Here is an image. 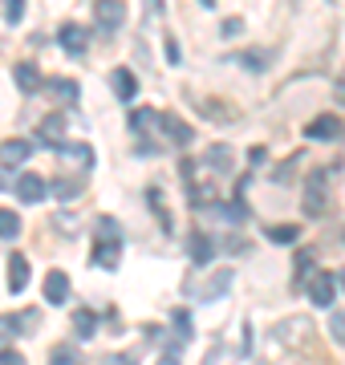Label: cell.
Returning <instances> with one entry per match:
<instances>
[{"instance_id":"6da1fadb","label":"cell","mask_w":345,"mask_h":365,"mask_svg":"<svg viewBox=\"0 0 345 365\" xmlns=\"http://www.w3.org/2000/svg\"><path fill=\"white\" fill-rule=\"evenodd\" d=\"M122 256V235L114 220H98V244H93V264L98 268H118Z\"/></svg>"},{"instance_id":"7a4b0ae2","label":"cell","mask_w":345,"mask_h":365,"mask_svg":"<svg viewBox=\"0 0 345 365\" xmlns=\"http://www.w3.org/2000/svg\"><path fill=\"white\" fill-rule=\"evenodd\" d=\"M93 21L106 29H122L126 25V0H93Z\"/></svg>"},{"instance_id":"3957f363","label":"cell","mask_w":345,"mask_h":365,"mask_svg":"<svg viewBox=\"0 0 345 365\" xmlns=\"http://www.w3.org/2000/svg\"><path fill=\"white\" fill-rule=\"evenodd\" d=\"M337 280H333V272H317L313 276V284H309V300L317 304V309H329L333 304V292H337Z\"/></svg>"},{"instance_id":"277c9868","label":"cell","mask_w":345,"mask_h":365,"mask_svg":"<svg viewBox=\"0 0 345 365\" xmlns=\"http://www.w3.org/2000/svg\"><path fill=\"white\" fill-rule=\"evenodd\" d=\"M29 276H33V268H29V256L13 252V256H9V292H25V288H29Z\"/></svg>"},{"instance_id":"5b68a950","label":"cell","mask_w":345,"mask_h":365,"mask_svg":"<svg viewBox=\"0 0 345 365\" xmlns=\"http://www.w3.org/2000/svg\"><path fill=\"white\" fill-rule=\"evenodd\" d=\"M337 134H341V118H333V114H321L305 126V138H321V143H329Z\"/></svg>"},{"instance_id":"8992f818","label":"cell","mask_w":345,"mask_h":365,"mask_svg":"<svg viewBox=\"0 0 345 365\" xmlns=\"http://www.w3.org/2000/svg\"><path fill=\"white\" fill-rule=\"evenodd\" d=\"M187 256H191V264H195V268H203V264H212V256H215V244H212V235L195 232L191 240H187Z\"/></svg>"},{"instance_id":"52a82bcc","label":"cell","mask_w":345,"mask_h":365,"mask_svg":"<svg viewBox=\"0 0 345 365\" xmlns=\"http://www.w3.org/2000/svg\"><path fill=\"white\" fill-rule=\"evenodd\" d=\"M57 41H61V49L69 53V57H81V53H86V29L81 25H61L57 29Z\"/></svg>"},{"instance_id":"ba28073f","label":"cell","mask_w":345,"mask_h":365,"mask_svg":"<svg viewBox=\"0 0 345 365\" xmlns=\"http://www.w3.org/2000/svg\"><path fill=\"white\" fill-rule=\"evenodd\" d=\"M29 155H33V143H25V138H9V143H0V163H4V167H21Z\"/></svg>"},{"instance_id":"9c48e42d","label":"cell","mask_w":345,"mask_h":365,"mask_svg":"<svg viewBox=\"0 0 345 365\" xmlns=\"http://www.w3.org/2000/svg\"><path fill=\"white\" fill-rule=\"evenodd\" d=\"M305 211L309 215L325 211V179L321 175H309V182H305Z\"/></svg>"},{"instance_id":"30bf717a","label":"cell","mask_w":345,"mask_h":365,"mask_svg":"<svg viewBox=\"0 0 345 365\" xmlns=\"http://www.w3.org/2000/svg\"><path fill=\"white\" fill-rule=\"evenodd\" d=\"M45 300H49V304H66L69 300V276L66 272H49L45 276Z\"/></svg>"},{"instance_id":"8fae6325","label":"cell","mask_w":345,"mask_h":365,"mask_svg":"<svg viewBox=\"0 0 345 365\" xmlns=\"http://www.w3.org/2000/svg\"><path fill=\"white\" fill-rule=\"evenodd\" d=\"M16 195L25 199V203H41V199H45V179L33 175V170L21 175V179H16Z\"/></svg>"},{"instance_id":"7c38bea8","label":"cell","mask_w":345,"mask_h":365,"mask_svg":"<svg viewBox=\"0 0 345 365\" xmlns=\"http://www.w3.org/2000/svg\"><path fill=\"white\" fill-rule=\"evenodd\" d=\"M110 86H114V93H118L122 102H130L134 93H138V78H134L130 69H114L110 73Z\"/></svg>"},{"instance_id":"4fadbf2b","label":"cell","mask_w":345,"mask_h":365,"mask_svg":"<svg viewBox=\"0 0 345 365\" xmlns=\"http://www.w3.org/2000/svg\"><path fill=\"white\" fill-rule=\"evenodd\" d=\"M159 122H163V130H167V138H171L175 146H187V143H191V126H187L183 118H175V114H163Z\"/></svg>"},{"instance_id":"5bb4252c","label":"cell","mask_w":345,"mask_h":365,"mask_svg":"<svg viewBox=\"0 0 345 365\" xmlns=\"http://www.w3.org/2000/svg\"><path fill=\"white\" fill-rule=\"evenodd\" d=\"M13 78H16V86L25 93H37V86H41V69L33 66V61H21V66L13 69Z\"/></svg>"},{"instance_id":"9a60e30c","label":"cell","mask_w":345,"mask_h":365,"mask_svg":"<svg viewBox=\"0 0 345 365\" xmlns=\"http://www.w3.org/2000/svg\"><path fill=\"white\" fill-rule=\"evenodd\" d=\"M93 333H98V317H93L90 309H78V313H73V337L90 341Z\"/></svg>"},{"instance_id":"2e32d148","label":"cell","mask_w":345,"mask_h":365,"mask_svg":"<svg viewBox=\"0 0 345 365\" xmlns=\"http://www.w3.org/2000/svg\"><path fill=\"white\" fill-rule=\"evenodd\" d=\"M41 138H45V143H53V146H61V138H66V118L49 114L45 122H41Z\"/></svg>"},{"instance_id":"e0dca14e","label":"cell","mask_w":345,"mask_h":365,"mask_svg":"<svg viewBox=\"0 0 345 365\" xmlns=\"http://www.w3.org/2000/svg\"><path fill=\"white\" fill-rule=\"evenodd\" d=\"M227 284H232V272H227V268H224V272H215L212 280H207V288H203V292H200V300H203V304H207V300L224 297V292H227Z\"/></svg>"},{"instance_id":"ac0fdd59","label":"cell","mask_w":345,"mask_h":365,"mask_svg":"<svg viewBox=\"0 0 345 365\" xmlns=\"http://www.w3.org/2000/svg\"><path fill=\"white\" fill-rule=\"evenodd\" d=\"M57 150H61V155L73 163V167H90V163H93V150H90L86 143H78V146H57Z\"/></svg>"},{"instance_id":"d6986e66","label":"cell","mask_w":345,"mask_h":365,"mask_svg":"<svg viewBox=\"0 0 345 365\" xmlns=\"http://www.w3.org/2000/svg\"><path fill=\"white\" fill-rule=\"evenodd\" d=\"M21 235V220H16V211L0 207V240H16Z\"/></svg>"},{"instance_id":"ffe728a7","label":"cell","mask_w":345,"mask_h":365,"mask_svg":"<svg viewBox=\"0 0 345 365\" xmlns=\"http://www.w3.org/2000/svg\"><path fill=\"white\" fill-rule=\"evenodd\" d=\"M155 122H159V110H134V118H130L134 134H146V130H155Z\"/></svg>"},{"instance_id":"44dd1931","label":"cell","mask_w":345,"mask_h":365,"mask_svg":"<svg viewBox=\"0 0 345 365\" xmlns=\"http://www.w3.org/2000/svg\"><path fill=\"white\" fill-rule=\"evenodd\" d=\"M37 325H41V313H37V309H25V313L13 317V329H16V333H37Z\"/></svg>"},{"instance_id":"7402d4cb","label":"cell","mask_w":345,"mask_h":365,"mask_svg":"<svg viewBox=\"0 0 345 365\" xmlns=\"http://www.w3.org/2000/svg\"><path fill=\"white\" fill-rule=\"evenodd\" d=\"M49 90H53V98H61V102H73V98H78V81L57 78V81H49Z\"/></svg>"},{"instance_id":"603a6c76","label":"cell","mask_w":345,"mask_h":365,"mask_svg":"<svg viewBox=\"0 0 345 365\" xmlns=\"http://www.w3.org/2000/svg\"><path fill=\"white\" fill-rule=\"evenodd\" d=\"M207 167L212 170H232V150H227V146H212V150H207Z\"/></svg>"},{"instance_id":"cb8c5ba5","label":"cell","mask_w":345,"mask_h":365,"mask_svg":"<svg viewBox=\"0 0 345 365\" xmlns=\"http://www.w3.org/2000/svg\"><path fill=\"white\" fill-rule=\"evenodd\" d=\"M49 365H81V353L73 349V345H57L53 357H49Z\"/></svg>"},{"instance_id":"d4e9b609","label":"cell","mask_w":345,"mask_h":365,"mask_svg":"<svg viewBox=\"0 0 345 365\" xmlns=\"http://www.w3.org/2000/svg\"><path fill=\"white\" fill-rule=\"evenodd\" d=\"M268 240H272V244H292V240H297V223H289V227H284V223H272V227H268Z\"/></svg>"},{"instance_id":"484cf974","label":"cell","mask_w":345,"mask_h":365,"mask_svg":"<svg viewBox=\"0 0 345 365\" xmlns=\"http://www.w3.org/2000/svg\"><path fill=\"white\" fill-rule=\"evenodd\" d=\"M53 195H57V199H78V195H81V187H78L73 179H57Z\"/></svg>"},{"instance_id":"4316f807","label":"cell","mask_w":345,"mask_h":365,"mask_svg":"<svg viewBox=\"0 0 345 365\" xmlns=\"http://www.w3.org/2000/svg\"><path fill=\"white\" fill-rule=\"evenodd\" d=\"M21 16H25V0H4V21H9V25H16Z\"/></svg>"},{"instance_id":"83f0119b","label":"cell","mask_w":345,"mask_h":365,"mask_svg":"<svg viewBox=\"0 0 345 365\" xmlns=\"http://www.w3.org/2000/svg\"><path fill=\"white\" fill-rule=\"evenodd\" d=\"M16 337V329H13V317H0V353L9 349V341Z\"/></svg>"},{"instance_id":"f1b7e54d","label":"cell","mask_w":345,"mask_h":365,"mask_svg":"<svg viewBox=\"0 0 345 365\" xmlns=\"http://www.w3.org/2000/svg\"><path fill=\"white\" fill-rule=\"evenodd\" d=\"M329 333H333V341H337V345H345V313H333L329 317Z\"/></svg>"},{"instance_id":"f546056e","label":"cell","mask_w":345,"mask_h":365,"mask_svg":"<svg viewBox=\"0 0 345 365\" xmlns=\"http://www.w3.org/2000/svg\"><path fill=\"white\" fill-rule=\"evenodd\" d=\"M236 61H240L244 69H256V73H260V69L268 66V61H264V53H244V57H236Z\"/></svg>"},{"instance_id":"4dcf8cb0","label":"cell","mask_w":345,"mask_h":365,"mask_svg":"<svg viewBox=\"0 0 345 365\" xmlns=\"http://www.w3.org/2000/svg\"><path fill=\"white\" fill-rule=\"evenodd\" d=\"M309 268H313V252H301V256H297V284L309 276Z\"/></svg>"},{"instance_id":"1f68e13d","label":"cell","mask_w":345,"mask_h":365,"mask_svg":"<svg viewBox=\"0 0 345 365\" xmlns=\"http://www.w3.org/2000/svg\"><path fill=\"white\" fill-rule=\"evenodd\" d=\"M220 33H224L227 41H232V37H240V33H244V21H240V16H227V21H224V29H220Z\"/></svg>"},{"instance_id":"d6a6232c","label":"cell","mask_w":345,"mask_h":365,"mask_svg":"<svg viewBox=\"0 0 345 365\" xmlns=\"http://www.w3.org/2000/svg\"><path fill=\"white\" fill-rule=\"evenodd\" d=\"M220 215L232 220V223H240V220H244V207H240V203H227V207H220Z\"/></svg>"},{"instance_id":"836d02e7","label":"cell","mask_w":345,"mask_h":365,"mask_svg":"<svg viewBox=\"0 0 345 365\" xmlns=\"http://www.w3.org/2000/svg\"><path fill=\"white\" fill-rule=\"evenodd\" d=\"M106 365H138V357H130V353H110Z\"/></svg>"},{"instance_id":"e575fe53","label":"cell","mask_w":345,"mask_h":365,"mask_svg":"<svg viewBox=\"0 0 345 365\" xmlns=\"http://www.w3.org/2000/svg\"><path fill=\"white\" fill-rule=\"evenodd\" d=\"M0 365H25V357L13 353V349H4V353H0Z\"/></svg>"},{"instance_id":"d590c367","label":"cell","mask_w":345,"mask_h":365,"mask_svg":"<svg viewBox=\"0 0 345 365\" xmlns=\"http://www.w3.org/2000/svg\"><path fill=\"white\" fill-rule=\"evenodd\" d=\"M248 163H252V167H260V163H264V146H252V150H248Z\"/></svg>"},{"instance_id":"8d00e7d4","label":"cell","mask_w":345,"mask_h":365,"mask_svg":"<svg viewBox=\"0 0 345 365\" xmlns=\"http://www.w3.org/2000/svg\"><path fill=\"white\" fill-rule=\"evenodd\" d=\"M167 57H171V66H179V45L175 41H167Z\"/></svg>"},{"instance_id":"74e56055","label":"cell","mask_w":345,"mask_h":365,"mask_svg":"<svg viewBox=\"0 0 345 365\" xmlns=\"http://www.w3.org/2000/svg\"><path fill=\"white\" fill-rule=\"evenodd\" d=\"M155 365H179V357H175V353H167V357H159Z\"/></svg>"},{"instance_id":"f35d334b","label":"cell","mask_w":345,"mask_h":365,"mask_svg":"<svg viewBox=\"0 0 345 365\" xmlns=\"http://www.w3.org/2000/svg\"><path fill=\"white\" fill-rule=\"evenodd\" d=\"M333 280H337V284H341V292H345V268H341L337 276H333Z\"/></svg>"}]
</instances>
